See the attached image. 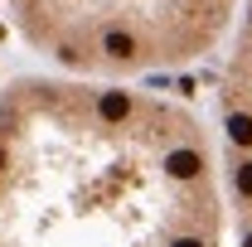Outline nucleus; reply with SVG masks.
Returning <instances> with one entry per match:
<instances>
[{
    "label": "nucleus",
    "mask_w": 252,
    "mask_h": 247,
    "mask_svg": "<svg viewBox=\"0 0 252 247\" xmlns=\"http://www.w3.org/2000/svg\"><path fill=\"white\" fill-rule=\"evenodd\" d=\"M20 34L78 78H141L214 54L238 0H10Z\"/></svg>",
    "instance_id": "2"
},
{
    "label": "nucleus",
    "mask_w": 252,
    "mask_h": 247,
    "mask_svg": "<svg viewBox=\"0 0 252 247\" xmlns=\"http://www.w3.org/2000/svg\"><path fill=\"white\" fill-rule=\"evenodd\" d=\"M0 247H223V180L204 122L146 88L10 83Z\"/></svg>",
    "instance_id": "1"
},
{
    "label": "nucleus",
    "mask_w": 252,
    "mask_h": 247,
    "mask_svg": "<svg viewBox=\"0 0 252 247\" xmlns=\"http://www.w3.org/2000/svg\"><path fill=\"white\" fill-rule=\"evenodd\" d=\"M223 155H228V189L238 204V238L243 247H252V0L223 73Z\"/></svg>",
    "instance_id": "3"
}]
</instances>
